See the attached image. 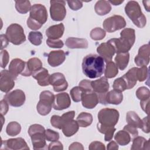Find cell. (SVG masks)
<instances>
[{"label": "cell", "instance_id": "obj_1", "mask_svg": "<svg viewBox=\"0 0 150 150\" xmlns=\"http://www.w3.org/2000/svg\"><path fill=\"white\" fill-rule=\"evenodd\" d=\"M104 66L103 58L95 54L87 55L82 62L83 72L90 79L100 77L104 71Z\"/></svg>", "mask_w": 150, "mask_h": 150}, {"label": "cell", "instance_id": "obj_2", "mask_svg": "<svg viewBox=\"0 0 150 150\" xmlns=\"http://www.w3.org/2000/svg\"><path fill=\"white\" fill-rule=\"evenodd\" d=\"M120 38L110 39L111 43L117 53L128 52L133 46L135 40V30L131 28H125L120 33Z\"/></svg>", "mask_w": 150, "mask_h": 150}, {"label": "cell", "instance_id": "obj_3", "mask_svg": "<svg viewBox=\"0 0 150 150\" xmlns=\"http://www.w3.org/2000/svg\"><path fill=\"white\" fill-rule=\"evenodd\" d=\"M125 12L134 24L139 28H144L146 23L145 16L142 12L139 4L135 1H129L125 6Z\"/></svg>", "mask_w": 150, "mask_h": 150}, {"label": "cell", "instance_id": "obj_4", "mask_svg": "<svg viewBox=\"0 0 150 150\" xmlns=\"http://www.w3.org/2000/svg\"><path fill=\"white\" fill-rule=\"evenodd\" d=\"M119 116V112L115 109H101L98 113V124L104 127H113L117 124Z\"/></svg>", "mask_w": 150, "mask_h": 150}, {"label": "cell", "instance_id": "obj_5", "mask_svg": "<svg viewBox=\"0 0 150 150\" xmlns=\"http://www.w3.org/2000/svg\"><path fill=\"white\" fill-rule=\"evenodd\" d=\"M54 95L50 91H43L39 96L36 108L38 113L42 115H47L51 111L54 100Z\"/></svg>", "mask_w": 150, "mask_h": 150}, {"label": "cell", "instance_id": "obj_6", "mask_svg": "<svg viewBox=\"0 0 150 150\" xmlns=\"http://www.w3.org/2000/svg\"><path fill=\"white\" fill-rule=\"evenodd\" d=\"M5 35L9 42L15 45H19L26 40L23 29L18 23L10 25L6 30Z\"/></svg>", "mask_w": 150, "mask_h": 150}, {"label": "cell", "instance_id": "obj_7", "mask_svg": "<svg viewBox=\"0 0 150 150\" xmlns=\"http://www.w3.org/2000/svg\"><path fill=\"white\" fill-rule=\"evenodd\" d=\"M50 13L51 18L54 21H63L66 15L65 7L66 2L64 1L56 0L50 1Z\"/></svg>", "mask_w": 150, "mask_h": 150}, {"label": "cell", "instance_id": "obj_8", "mask_svg": "<svg viewBox=\"0 0 150 150\" xmlns=\"http://www.w3.org/2000/svg\"><path fill=\"white\" fill-rule=\"evenodd\" d=\"M126 26L125 19L120 15H113L105 19L103 23L104 29L108 32H114Z\"/></svg>", "mask_w": 150, "mask_h": 150}, {"label": "cell", "instance_id": "obj_9", "mask_svg": "<svg viewBox=\"0 0 150 150\" xmlns=\"http://www.w3.org/2000/svg\"><path fill=\"white\" fill-rule=\"evenodd\" d=\"M29 18L43 25L47 19V12L45 6L39 4L33 5L30 9Z\"/></svg>", "mask_w": 150, "mask_h": 150}, {"label": "cell", "instance_id": "obj_10", "mask_svg": "<svg viewBox=\"0 0 150 150\" xmlns=\"http://www.w3.org/2000/svg\"><path fill=\"white\" fill-rule=\"evenodd\" d=\"M91 85L93 91L98 95V99L103 100L110 87L107 78L102 77L98 80L91 81Z\"/></svg>", "mask_w": 150, "mask_h": 150}, {"label": "cell", "instance_id": "obj_11", "mask_svg": "<svg viewBox=\"0 0 150 150\" xmlns=\"http://www.w3.org/2000/svg\"><path fill=\"white\" fill-rule=\"evenodd\" d=\"M4 99L10 105L18 107L24 104L26 97L25 93L22 90L17 89L7 93L5 96Z\"/></svg>", "mask_w": 150, "mask_h": 150}, {"label": "cell", "instance_id": "obj_12", "mask_svg": "<svg viewBox=\"0 0 150 150\" xmlns=\"http://www.w3.org/2000/svg\"><path fill=\"white\" fill-rule=\"evenodd\" d=\"M49 83L53 86V90L56 92L64 91L68 87L66 78L61 73H54L50 75Z\"/></svg>", "mask_w": 150, "mask_h": 150}, {"label": "cell", "instance_id": "obj_13", "mask_svg": "<svg viewBox=\"0 0 150 150\" xmlns=\"http://www.w3.org/2000/svg\"><path fill=\"white\" fill-rule=\"evenodd\" d=\"M0 76V90L2 92L8 93L15 86V79L7 70H2Z\"/></svg>", "mask_w": 150, "mask_h": 150}, {"label": "cell", "instance_id": "obj_14", "mask_svg": "<svg viewBox=\"0 0 150 150\" xmlns=\"http://www.w3.org/2000/svg\"><path fill=\"white\" fill-rule=\"evenodd\" d=\"M1 145V149H5L22 150L29 149L25 139L22 138H11L6 141H2Z\"/></svg>", "mask_w": 150, "mask_h": 150}, {"label": "cell", "instance_id": "obj_15", "mask_svg": "<svg viewBox=\"0 0 150 150\" xmlns=\"http://www.w3.org/2000/svg\"><path fill=\"white\" fill-rule=\"evenodd\" d=\"M135 64L138 66H146L149 62V45H142L138 50V54L134 59Z\"/></svg>", "mask_w": 150, "mask_h": 150}, {"label": "cell", "instance_id": "obj_16", "mask_svg": "<svg viewBox=\"0 0 150 150\" xmlns=\"http://www.w3.org/2000/svg\"><path fill=\"white\" fill-rule=\"evenodd\" d=\"M71 105L69 95L67 93H62L54 96L53 107L56 110H63L69 108Z\"/></svg>", "mask_w": 150, "mask_h": 150}, {"label": "cell", "instance_id": "obj_17", "mask_svg": "<svg viewBox=\"0 0 150 150\" xmlns=\"http://www.w3.org/2000/svg\"><path fill=\"white\" fill-rule=\"evenodd\" d=\"M97 52L100 56L103 58L106 63L111 61V59L115 53L112 45L108 42L101 43L97 47Z\"/></svg>", "mask_w": 150, "mask_h": 150}, {"label": "cell", "instance_id": "obj_18", "mask_svg": "<svg viewBox=\"0 0 150 150\" xmlns=\"http://www.w3.org/2000/svg\"><path fill=\"white\" fill-rule=\"evenodd\" d=\"M42 68V63L40 60L37 57H33L26 63L25 68L21 74L23 76H30Z\"/></svg>", "mask_w": 150, "mask_h": 150}, {"label": "cell", "instance_id": "obj_19", "mask_svg": "<svg viewBox=\"0 0 150 150\" xmlns=\"http://www.w3.org/2000/svg\"><path fill=\"white\" fill-rule=\"evenodd\" d=\"M81 100L83 106L88 109L94 108L99 103L98 95L93 91L83 92Z\"/></svg>", "mask_w": 150, "mask_h": 150}, {"label": "cell", "instance_id": "obj_20", "mask_svg": "<svg viewBox=\"0 0 150 150\" xmlns=\"http://www.w3.org/2000/svg\"><path fill=\"white\" fill-rule=\"evenodd\" d=\"M66 59V53L63 50L51 51L47 56V62L52 67L59 66Z\"/></svg>", "mask_w": 150, "mask_h": 150}, {"label": "cell", "instance_id": "obj_21", "mask_svg": "<svg viewBox=\"0 0 150 150\" xmlns=\"http://www.w3.org/2000/svg\"><path fill=\"white\" fill-rule=\"evenodd\" d=\"M30 137L31 138L32 143L34 149L38 150L48 149L45 141L46 138L45 137V132H38L31 135Z\"/></svg>", "mask_w": 150, "mask_h": 150}, {"label": "cell", "instance_id": "obj_22", "mask_svg": "<svg viewBox=\"0 0 150 150\" xmlns=\"http://www.w3.org/2000/svg\"><path fill=\"white\" fill-rule=\"evenodd\" d=\"M64 31V26L63 23L52 25L49 27L46 30V35L48 39L56 40L61 38Z\"/></svg>", "mask_w": 150, "mask_h": 150}, {"label": "cell", "instance_id": "obj_23", "mask_svg": "<svg viewBox=\"0 0 150 150\" xmlns=\"http://www.w3.org/2000/svg\"><path fill=\"white\" fill-rule=\"evenodd\" d=\"M26 63L20 59H13L9 66V71L11 74L16 79L19 74H21L25 68Z\"/></svg>", "mask_w": 150, "mask_h": 150}, {"label": "cell", "instance_id": "obj_24", "mask_svg": "<svg viewBox=\"0 0 150 150\" xmlns=\"http://www.w3.org/2000/svg\"><path fill=\"white\" fill-rule=\"evenodd\" d=\"M32 76L37 80L38 83L40 86H47L50 84L49 79L50 75L49 74L48 70L45 68L42 67Z\"/></svg>", "mask_w": 150, "mask_h": 150}, {"label": "cell", "instance_id": "obj_25", "mask_svg": "<svg viewBox=\"0 0 150 150\" xmlns=\"http://www.w3.org/2000/svg\"><path fill=\"white\" fill-rule=\"evenodd\" d=\"M79 128V125L77 121L73 119L65 122L62 126V129L63 134L66 137H70L78 131Z\"/></svg>", "mask_w": 150, "mask_h": 150}, {"label": "cell", "instance_id": "obj_26", "mask_svg": "<svg viewBox=\"0 0 150 150\" xmlns=\"http://www.w3.org/2000/svg\"><path fill=\"white\" fill-rule=\"evenodd\" d=\"M66 45L70 49H87L88 42L85 39L70 37L66 39Z\"/></svg>", "mask_w": 150, "mask_h": 150}, {"label": "cell", "instance_id": "obj_27", "mask_svg": "<svg viewBox=\"0 0 150 150\" xmlns=\"http://www.w3.org/2000/svg\"><path fill=\"white\" fill-rule=\"evenodd\" d=\"M137 69L138 67H132L122 76V77L126 82L127 89H131L133 88L137 82Z\"/></svg>", "mask_w": 150, "mask_h": 150}, {"label": "cell", "instance_id": "obj_28", "mask_svg": "<svg viewBox=\"0 0 150 150\" xmlns=\"http://www.w3.org/2000/svg\"><path fill=\"white\" fill-rule=\"evenodd\" d=\"M123 100V95L121 92L117 91L115 90H111L107 93L105 96V104H111L118 105L120 104Z\"/></svg>", "mask_w": 150, "mask_h": 150}, {"label": "cell", "instance_id": "obj_29", "mask_svg": "<svg viewBox=\"0 0 150 150\" xmlns=\"http://www.w3.org/2000/svg\"><path fill=\"white\" fill-rule=\"evenodd\" d=\"M94 9L98 15L103 16L110 12L111 10V6L108 1L100 0L97 1L95 4Z\"/></svg>", "mask_w": 150, "mask_h": 150}, {"label": "cell", "instance_id": "obj_30", "mask_svg": "<svg viewBox=\"0 0 150 150\" xmlns=\"http://www.w3.org/2000/svg\"><path fill=\"white\" fill-rule=\"evenodd\" d=\"M132 150L149 149V140H146L142 137H136L132 141L131 148Z\"/></svg>", "mask_w": 150, "mask_h": 150}, {"label": "cell", "instance_id": "obj_31", "mask_svg": "<svg viewBox=\"0 0 150 150\" xmlns=\"http://www.w3.org/2000/svg\"><path fill=\"white\" fill-rule=\"evenodd\" d=\"M129 60V54L128 52L117 53L115 57L116 66L121 70H124L127 66Z\"/></svg>", "mask_w": 150, "mask_h": 150}, {"label": "cell", "instance_id": "obj_32", "mask_svg": "<svg viewBox=\"0 0 150 150\" xmlns=\"http://www.w3.org/2000/svg\"><path fill=\"white\" fill-rule=\"evenodd\" d=\"M126 120L128 124L134 126L137 128H141L142 127V120L140 119L137 114L134 111H130L127 113Z\"/></svg>", "mask_w": 150, "mask_h": 150}, {"label": "cell", "instance_id": "obj_33", "mask_svg": "<svg viewBox=\"0 0 150 150\" xmlns=\"http://www.w3.org/2000/svg\"><path fill=\"white\" fill-rule=\"evenodd\" d=\"M76 121L80 127H87L93 122V116L91 114L82 112L77 116Z\"/></svg>", "mask_w": 150, "mask_h": 150}, {"label": "cell", "instance_id": "obj_34", "mask_svg": "<svg viewBox=\"0 0 150 150\" xmlns=\"http://www.w3.org/2000/svg\"><path fill=\"white\" fill-rule=\"evenodd\" d=\"M114 139L118 144L124 146L130 142L131 136L127 131L124 130H120L116 133L114 136Z\"/></svg>", "mask_w": 150, "mask_h": 150}, {"label": "cell", "instance_id": "obj_35", "mask_svg": "<svg viewBox=\"0 0 150 150\" xmlns=\"http://www.w3.org/2000/svg\"><path fill=\"white\" fill-rule=\"evenodd\" d=\"M118 73V67L113 62L110 61L106 63L105 69L104 70V75L106 78H113L115 77Z\"/></svg>", "mask_w": 150, "mask_h": 150}, {"label": "cell", "instance_id": "obj_36", "mask_svg": "<svg viewBox=\"0 0 150 150\" xmlns=\"http://www.w3.org/2000/svg\"><path fill=\"white\" fill-rule=\"evenodd\" d=\"M21 131V125L16 122L12 121L10 122L6 126V134L11 137L16 136L18 135Z\"/></svg>", "mask_w": 150, "mask_h": 150}, {"label": "cell", "instance_id": "obj_37", "mask_svg": "<svg viewBox=\"0 0 150 150\" xmlns=\"http://www.w3.org/2000/svg\"><path fill=\"white\" fill-rule=\"evenodd\" d=\"M97 128L98 131L102 134H104V140L105 141H110L113 137L114 133L115 131V128L113 127H104L100 125L97 124Z\"/></svg>", "mask_w": 150, "mask_h": 150}, {"label": "cell", "instance_id": "obj_38", "mask_svg": "<svg viewBox=\"0 0 150 150\" xmlns=\"http://www.w3.org/2000/svg\"><path fill=\"white\" fill-rule=\"evenodd\" d=\"M30 3L29 1H15V8L20 13H26L30 11Z\"/></svg>", "mask_w": 150, "mask_h": 150}, {"label": "cell", "instance_id": "obj_39", "mask_svg": "<svg viewBox=\"0 0 150 150\" xmlns=\"http://www.w3.org/2000/svg\"><path fill=\"white\" fill-rule=\"evenodd\" d=\"M43 35L40 32H30L28 39L30 42L35 46H39L42 43Z\"/></svg>", "mask_w": 150, "mask_h": 150}, {"label": "cell", "instance_id": "obj_40", "mask_svg": "<svg viewBox=\"0 0 150 150\" xmlns=\"http://www.w3.org/2000/svg\"><path fill=\"white\" fill-rule=\"evenodd\" d=\"M105 35L106 33L104 29L100 28H96L91 30L90 36L93 40H100L105 38Z\"/></svg>", "mask_w": 150, "mask_h": 150}, {"label": "cell", "instance_id": "obj_41", "mask_svg": "<svg viewBox=\"0 0 150 150\" xmlns=\"http://www.w3.org/2000/svg\"><path fill=\"white\" fill-rule=\"evenodd\" d=\"M112 87L114 90L121 93L127 89L126 82L122 77L117 78L114 80Z\"/></svg>", "mask_w": 150, "mask_h": 150}, {"label": "cell", "instance_id": "obj_42", "mask_svg": "<svg viewBox=\"0 0 150 150\" xmlns=\"http://www.w3.org/2000/svg\"><path fill=\"white\" fill-rule=\"evenodd\" d=\"M149 90L148 88L144 86L139 87L136 91L137 97L141 101L149 99Z\"/></svg>", "mask_w": 150, "mask_h": 150}, {"label": "cell", "instance_id": "obj_43", "mask_svg": "<svg viewBox=\"0 0 150 150\" xmlns=\"http://www.w3.org/2000/svg\"><path fill=\"white\" fill-rule=\"evenodd\" d=\"M83 91L79 86L74 87L70 91L71 98L74 102H79L81 100V95Z\"/></svg>", "mask_w": 150, "mask_h": 150}, {"label": "cell", "instance_id": "obj_44", "mask_svg": "<svg viewBox=\"0 0 150 150\" xmlns=\"http://www.w3.org/2000/svg\"><path fill=\"white\" fill-rule=\"evenodd\" d=\"M45 137L46 140L47 141L53 142L58 141L59 139V134L57 132H56L50 129H47L45 130Z\"/></svg>", "mask_w": 150, "mask_h": 150}, {"label": "cell", "instance_id": "obj_45", "mask_svg": "<svg viewBox=\"0 0 150 150\" xmlns=\"http://www.w3.org/2000/svg\"><path fill=\"white\" fill-rule=\"evenodd\" d=\"M137 79L139 81H144L147 78L148 75V70L146 66H143L141 68L137 69Z\"/></svg>", "mask_w": 150, "mask_h": 150}, {"label": "cell", "instance_id": "obj_46", "mask_svg": "<svg viewBox=\"0 0 150 150\" xmlns=\"http://www.w3.org/2000/svg\"><path fill=\"white\" fill-rule=\"evenodd\" d=\"M50 124L51 125L57 129H62V126L63 125V121L62 118V117L59 115H54L50 118Z\"/></svg>", "mask_w": 150, "mask_h": 150}, {"label": "cell", "instance_id": "obj_47", "mask_svg": "<svg viewBox=\"0 0 150 150\" xmlns=\"http://www.w3.org/2000/svg\"><path fill=\"white\" fill-rule=\"evenodd\" d=\"M46 44L49 47L52 48H62L64 45L63 41L60 39L53 40L47 39L46 40Z\"/></svg>", "mask_w": 150, "mask_h": 150}, {"label": "cell", "instance_id": "obj_48", "mask_svg": "<svg viewBox=\"0 0 150 150\" xmlns=\"http://www.w3.org/2000/svg\"><path fill=\"white\" fill-rule=\"evenodd\" d=\"M91 81L88 80H83L79 83V87L82 89L83 92H89L93 91L91 85Z\"/></svg>", "mask_w": 150, "mask_h": 150}, {"label": "cell", "instance_id": "obj_49", "mask_svg": "<svg viewBox=\"0 0 150 150\" xmlns=\"http://www.w3.org/2000/svg\"><path fill=\"white\" fill-rule=\"evenodd\" d=\"M45 128L40 125V124H33L32 125H30L29 128L28 129V134L29 135V136H30L31 135L38 132H45Z\"/></svg>", "mask_w": 150, "mask_h": 150}, {"label": "cell", "instance_id": "obj_50", "mask_svg": "<svg viewBox=\"0 0 150 150\" xmlns=\"http://www.w3.org/2000/svg\"><path fill=\"white\" fill-rule=\"evenodd\" d=\"M9 54L6 50H2L1 52V67L5 68L9 62Z\"/></svg>", "mask_w": 150, "mask_h": 150}, {"label": "cell", "instance_id": "obj_51", "mask_svg": "<svg viewBox=\"0 0 150 150\" xmlns=\"http://www.w3.org/2000/svg\"><path fill=\"white\" fill-rule=\"evenodd\" d=\"M69 8L73 11H77L82 8L83 2L81 1L74 0V1H67Z\"/></svg>", "mask_w": 150, "mask_h": 150}, {"label": "cell", "instance_id": "obj_52", "mask_svg": "<svg viewBox=\"0 0 150 150\" xmlns=\"http://www.w3.org/2000/svg\"><path fill=\"white\" fill-rule=\"evenodd\" d=\"M123 130L127 131L129 135H131L132 138H135L138 135V132L137 128L129 124L125 125Z\"/></svg>", "mask_w": 150, "mask_h": 150}, {"label": "cell", "instance_id": "obj_53", "mask_svg": "<svg viewBox=\"0 0 150 150\" xmlns=\"http://www.w3.org/2000/svg\"><path fill=\"white\" fill-rule=\"evenodd\" d=\"M88 149L90 150H94V149L104 150L105 149V145L102 142L99 141H94L90 144Z\"/></svg>", "mask_w": 150, "mask_h": 150}, {"label": "cell", "instance_id": "obj_54", "mask_svg": "<svg viewBox=\"0 0 150 150\" xmlns=\"http://www.w3.org/2000/svg\"><path fill=\"white\" fill-rule=\"evenodd\" d=\"M27 25L30 29L32 30H38L42 26L36 21L31 19L30 18H28L27 19Z\"/></svg>", "mask_w": 150, "mask_h": 150}, {"label": "cell", "instance_id": "obj_55", "mask_svg": "<svg viewBox=\"0 0 150 150\" xmlns=\"http://www.w3.org/2000/svg\"><path fill=\"white\" fill-rule=\"evenodd\" d=\"M0 104H1V111H0L1 115H4L6 114V112L8 111L9 104L7 103V101L5 99H3L1 101Z\"/></svg>", "mask_w": 150, "mask_h": 150}, {"label": "cell", "instance_id": "obj_56", "mask_svg": "<svg viewBox=\"0 0 150 150\" xmlns=\"http://www.w3.org/2000/svg\"><path fill=\"white\" fill-rule=\"evenodd\" d=\"M142 127L141 129L145 133L149 132V118L148 117H146L142 120Z\"/></svg>", "mask_w": 150, "mask_h": 150}, {"label": "cell", "instance_id": "obj_57", "mask_svg": "<svg viewBox=\"0 0 150 150\" xmlns=\"http://www.w3.org/2000/svg\"><path fill=\"white\" fill-rule=\"evenodd\" d=\"M63 146L62 144L58 141L52 142L49 145L48 149H63Z\"/></svg>", "mask_w": 150, "mask_h": 150}, {"label": "cell", "instance_id": "obj_58", "mask_svg": "<svg viewBox=\"0 0 150 150\" xmlns=\"http://www.w3.org/2000/svg\"><path fill=\"white\" fill-rule=\"evenodd\" d=\"M149 99L140 101V105L142 110L145 111L147 114H148L149 113Z\"/></svg>", "mask_w": 150, "mask_h": 150}, {"label": "cell", "instance_id": "obj_59", "mask_svg": "<svg viewBox=\"0 0 150 150\" xmlns=\"http://www.w3.org/2000/svg\"><path fill=\"white\" fill-rule=\"evenodd\" d=\"M69 149L71 150V149H84V147L83 145L79 142H73L72 143L69 148Z\"/></svg>", "mask_w": 150, "mask_h": 150}, {"label": "cell", "instance_id": "obj_60", "mask_svg": "<svg viewBox=\"0 0 150 150\" xmlns=\"http://www.w3.org/2000/svg\"><path fill=\"white\" fill-rule=\"evenodd\" d=\"M1 42H2L1 49V50H2L3 48L6 47L8 46L9 40L7 39L5 35H1Z\"/></svg>", "mask_w": 150, "mask_h": 150}, {"label": "cell", "instance_id": "obj_61", "mask_svg": "<svg viewBox=\"0 0 150 150\" xmlns=\"http://www.w3.org/2000/svg\"><path fill=\"white\" fill-rule=\"evenodd\" d=\"M107 149H118V144L114 141H111L108 145L107 147Z\"/></svg>", "mask_w": 150, "mask_h": 150}, {"label": "cell", "instance_id": "obj_62", "mask_svg": "<svg viewBox=\"0 0 150 150\" xmlns=\"http://www.w3.org/2000/svg\"><path fill=\"white\" fill-rule=\"evenodd\" d=\"M108 2L114 5H119L121 4H122L124 2V1H111V0H110V1H108Z\"/></svg>", "mask_w": 150, "mask_h": 150}]
</instances>
